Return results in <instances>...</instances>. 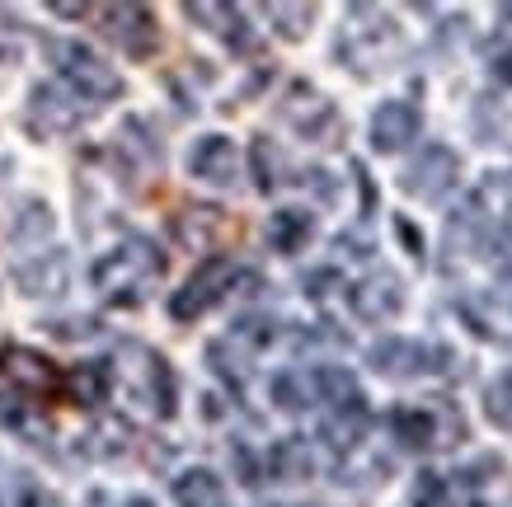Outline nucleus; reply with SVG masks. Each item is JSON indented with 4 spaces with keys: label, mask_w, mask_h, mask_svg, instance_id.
<instances>
[{
    "label": "nucleus",
    "mask_w": 512,
    "mask_h": 507,
    "mask_svg": "<svg viewBox=\"0 0 512 507\" xmlns=\"http://www.w3.org/2000/svg\"><path fill=\"white\" fill-rule=\"evenodd\" d=\"M498 19H503V24H508V29H512V0H508V5H503V10H498Z\"/></svg>",
    "instance_id": "29"
},
{
    "label": "nucleus",
    "mask_w": 512,
    "mask_h": 507,
    "mask_svg": "<svg viewBox=\"0 0 512 507\" xmlns=\"http://www.w3.org/2000/svg\"><path fill=\"white\" fill-rule=\"evenodd\" d=\"M52 62H57V76L66 80V90L76 99H90V104H104V99H118L123 94V80L104 57H94L90 47L80 43H47Z\"/></svg>",
    "instance_id": "2"
},
{
    "label": "nucleus",
    "mask_w": 512,
    "mask_h": 507,
    "mask_svg": "<svg viewBox=\"0 0 512 507\" xmlns=\"http://www.w3.org/2000/svg\"><path fill=\"white\" fill-rule=\"evenodd\" d=\"M0 381L15 390L19 400H52L57 390H66V371L52 362V357H43L38 348H24V343H5L0 348Z\"/></svg>",
    "instance_id": "3"
},
{
    "label": "nucleus",
    "mask_w": 512,
    "mask_h": 507,
    "mask_svg": "<svg viewBox=\"0 0 512 507\" xmlns=\"http://www.w3.org/2000/svg\"><path fill=\"white\" fill-rule=\"evenodd\" d=\"M268 465H273V475L278 479H311L315 451L301 442V437H282V442L268 451Z\"/></svg>",
    "instance_id": "20"
},
{
    "label": "nucleus",
    "mask_w": 512,
    "mask_h": 507,
    "mask_svg": "<svg viewBox=\"0 0 512 507\" xmlns=\"http://www.w3.org/2000/svg\"><path fill=\"white\" fill-rule=\"evenodd\" d=\"M66 282H71V263H66L62 249H43V254H33L29 263L15 268V287L24 296H62Z\"/></svg>",
    "instance_id": "13"
},
{
    "label": "nucleus",
    "mask_w": 512,
    "mask_h": 507,
    "mask_svg": "<svg viewBox=\"0 0 512 507\" xmlns=\"http://www.w3.org/2000/svg\"><path fill=\"white\" fill-rule=\"evenodd\" d=\"M419 127H423V118L409 99H386V104L372 113V146L381 155H395L419 137Z\"/></svg>",
    "instance_id": "12"
},
{
    "label": "nucleus",
    "mask_w": 512,
    "mask_h": 507,
    "mask_svg": "<svg viewBox=\"0 0 512 507\" xmlns=\"http://www.w3.org/2000/svg\"><path fill=\"white\" fill-rule=\"evenodd\" d=\"M127 507H151V503H146V498H132V503H127Z\"/></svg>",
    "instance_id": "30"
},
{
    "label": "nucleus",
    "mask_w": 512,
    "mask_h": 507,
    "mask_svg": "<svg viewBox=\"0 0 512 507\" xmlns=\"http://www.w3.org/2000/svg\"><path fill=\"white\" fill-rule=\"evenodd\" d=\"M367 357H372V371H381L390 381H414L423 371H433L428 357H442V348H428V343H414V338H381Z\"/></svg>",
    "instance_id": "10"
},
{
    "label": "nucleus",
    "mask_w": 512,
    "mask_h": 507,
    "mask_svg": "<svg viewBox=\"0 0 512 507\" xmlns=\"http://www.w3.org/2000/svg\"><path fill=\"white\" fill-rule=\"evenodd\" d=\"M231 282H235V263L231 259H202L198 268H193V277H188L184 287L170 296V315L179 324H188V320H202L207 310L217 306L221 296L231 292Z\"/></svg>",
    "instance_id": "6"
},
{
    "label": "nucleus",
    "mask_w": 512,
    "mask_h": 507,
    "mask_svg": "<svg viewBox=\"0 0 512 507\" xmlns=\"http://www.w3.org/2000/svg\"><path fill=\"white\" fill-rule=\"evenodd\" d=\"M170 231L179 245L188 249H212L226 235V216L217 212V207H184V212H174Z\"/></svg>",
    "instance_id": "16"
},
{
    "label": "nucleus",
    "mask_w": 512,
    "mask_h": 507,
    "mask_svg": "<svg viewBox=\"0 0 512 507\" xmlns=\"http://www.w3.org/2000/svg\"><path fill=\"white\" fill-rule=\"evenodd\" d=\"M240 151H235L231 137H221V132H212V137L193 141V151H188V174L193 179H202V184L212 188H235L240 184Z\"/></svg>",
    "instance_id": "8"
},
{
    "label": "nucleus",
    "mask_w": 512,
    "mask_h": 507,
    "mask_svg": "<svg viewBox=\"0 0 512 507\" xmlns=\"http://www.w3.org/2000/svg\"><path fill=\"white\" fill-rule=\"evenodd\" d=\"M109 385H113V367L99 362V357L80 362L76 371H66V395H71V404H85V409L109 400Z\"/></svg>",
    "instance_id": "19"
},
{
    "label": "nucleus",
    "mask_w": 512,
    "mask_h": 507,
    "mask_svg": "<svg viewBox=\"0 0 512 507\" xmlns=\"http://www.w3.org/2000/svg\"><path fill=\"white\" fill-rule=\"evenodd\" d=\"M456 174H461V160H456V151L451 146H423L419 160L404 169V193H414V198L423 202H437L447 198L451 188H456Z\"/></svg>",
    "instance_id": "7"
},
{
    "label": "nucleus",
    "mask_w": 512,
    "mask_h": 507,
    "mask_svg": "<svg viewBox=\"0 0 512 507\" xmlns=\"http://www.w3.org/2000/svg\"><path fill=\"white\" fill-rule=\"evenodd\" d=\"M395 231L404 235V245H409V254H423V240L414 235V226H409V221H395Z\"/></svg>",
    "instance_id": "27"
},
{
    "label": "nucleus",
    "mask_w": 512,
    "mask_h": 507,
    "mask_svg": "<svg viewBox=\"0 0 512 507\" xmlns=\"http://www.w3.org/2000/svg\"><path fill=\"white\" fill-rule=\"evenodd\" d=\"M52 207L47 202H38V198H29V202H19V212H15V240L19 245H43L47 235H52Z\"/></svg>",
    "instance_id": "21"
},
{
    "label": "nucleus",
    "mask_w": 512,
    "mask_h": 507,
    "mask_svg": "<svg viewBox=\"0 0 512 507\" xmlns=\"http://www.w3.org/2000/svg\"><path fill=\"white\" fill-rule=\"evenodd\" d=\"M94 437V451H104V456H113V451H123L127 446V423H99V428L90 432Z\"/></svg>",
    "instance_id": "25"
},
{
    "label": "nucleus",
    "mask_w": 512,
    "mask_h": 507,
    "mask_svg": "<svg viewBox=\"0 0 512 507\" xmlns=\"http://www.w3.org/2000/svg\"><path fill=\"white\" fill-rule=\"evenodd\" d=\"M94 15H99V33H104L118 52H127L132 62H146L160 47V24L146 5H104V10H94Z\"/></svg>",
    "instance_id": "5"
},
{
    "label": "nucleus",
    "mask_w": 512,
    "mask_h": 507,
    "mask_svg": "<svg viewBox=\"0 0 512 507\" xmlns=\"http://www.w3.org/2000/svg\"><path fill=\"white\" fill-rule=\"evenodd\" d=\"M52 10H57V15H66V19H80V15H90V5H66V0H57Z\"/></svg>",
    "instance_id": "28"
},
{
    "label": "nucleus",
    "mask_w": 512,
    "mask_h": 507,
    "mask_svg": "<svg viewBox=\"0 0 512 507\" xmlns=\"http://www.w3.org/2000/svg\"><path fill=\"white\" fill-rule=\"evenodd\" d=\"M15 507H66L57 493H47L43 484H24V493H19V503Z\"/></svg>",
    "instance_id": "26"
},
{
    "label": "nucleus",
    "mask_w": 512,
    "mask_h": 507,
    "mask_svg": "<svg viewBox=\"0 0 512 507\" xmlns=\"http://www.w3.org/2000/svg\"><path fill=\"white\" fill-rule=\"evenodd\" d=\"M348 306H353L357 320H367V324H381V320H390V315H400V306H404L400 277L381 268V273L353 282V287H348Z\"/></svg>",
    "instance_id": "9"
},
{
    "label": "nucleus",
    "mask_w": 512,
    "mask_h": 507,
    "mask_svg": "<svg viewBox=\"0 0 512 507\" xmlns=\"http://www.w3.org/2000/svg\"><path fill=\"white\" fill-rule=\"evenodd\" d=\"M160 273H165V254H160L146 235H127L113 254H104V259L94 263L90 277L109 301H123L127 306V301H141L146 282H156Z\"/></svg>",
    "instance_id": "1"
},
{
    "label": "nucleus",
    "mask_w": 512,
    "mask_h": 507,
    "mask_svg": "<svg viewBox=\"0 0 512 507\" xmlns=\"http://www.w3.org/2000/svg\"><path fill=\"white\" fill-rule=\"evenodd\" d=\"M273 400H278V409H287V414H301V409L315 400L311 371H282V376H273Z\"/></svg>",
    "instance_id": "22"
},
{
    "label": "nucleus",
    "mask_w": 512,
    "mask_h": 507,
    "mask_svg": "<svg viewBox=\"0 0 512 507\" xmlns=\"http://www.w3.org/2000/svg\"><path fill=\"white\" fill-rule=\"evenodd\" d=\"M390 428H395L404 451H437V446L456 442L466 432V423H461V414L447 400H428V404H414V409H395Z\"/></svg>",
    "instance_id": "4"
},
{
    "label": "nucleus",
    "mask_w": 512,
    "mask_h": 507,
    "mask_svg": "<svg viewBox=\"0 0 512 507\" xmlns=\"http://www.w3.org/2000/svg\"><path fill=\"white\" fill-rule=\"evenodd\" d=\"M137 390H141V400L151 404L160 418H170L174 414V371L170 362L160 353H151V348H137Z\"/></svg>",
    "instance_id": "15"
},
{
    "label": "nucleus",
    "mask_w": 512,
    "mask_h": 507,
    "mask_svg": "<svg viewBox=\"0 0 512 507\" xmlns=\"http://www.w3.org/2000/svg\"><path fill=\"white\" fill-rule=\"evenodd\" d=\"M33 127L43 132H66L80 123V99L66 85H33V104H29Z\"/></svg>",
    "instance_id": "14"
},
{
    "label": "nucleus",
    "mask_w": 512,
    "mask_h": 507,
    "mask_svg": "<svg viewBox=\"0 0 512 507\" xmlns=\"http://www.w3.org/2000/svg\"><path fill=\"white\" fill-rule=\"evenodd\" d=\"M268 19H278L282 38H306L315 19V5H268Z\"/></svg>",
    "instance_id": "23"
},
{
    "label": "nucleus",
    "mask_w": 512,
    "mask_h": 507,
    "mask_svg": "<svg viewBox=\"0 0 512 507\" xmlns=\"http://www.w3.org/2000/svg\"><path fill=\"white\" fill-rule=\"evenodd\" d=\"M311 385H315V404H325L329 418H362L367 414V404H362V385L353 381V371L348 367H325L311 371Z\"/></svg>",
    "instance_id": "11"
},
{
    "label": "nucleus",
    "mask_w": 512,
    "mask_h": 507,
    "mask_svg": "<svg viewBox=\"0 0 512 507\" xmlns=\"http://www.w3.org/2000/svg\"><path fill=\"white\" fill-rule=\"evenodd\" d=\"M489 418L498 428H512V367L498 371L494 385H489Z\"/></svg>",
    "instance_id": "24"
},
{
    "label": "nucleus",
    "mask_w": 512,
    "mask_h": 507,
    "mask_svg": "<svg viewBox=\"0 0 512 507\" xmlns=\"http://www.w3.org/2000/svg\"><path fill=\"white\" fill-rule=\"evenodd\" d=\"M264 235L278 254H296V249H306V240L315 235V216L306 212V207H278V212L268 216Z\"/></svg>",
    "instance_id": "17"
},
{
    "label": "nucleus",
    "mask_w": 512,
    "mask_h": 507,
    "mask_svg": "<svg viewBox=\"0 0 512 507\" xmlns=\"http://www.w3.org/2000/svg\"><path fill=\"white\" fill-rule=\"evenodd\" d=\"M174 503L179 507H231L226 503V484H221V475L202 470V465H193V470H184V475L174 479Z\"/></svg>",
    "instance_id": "18"
}]
</instances>
